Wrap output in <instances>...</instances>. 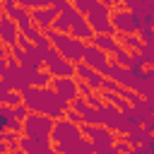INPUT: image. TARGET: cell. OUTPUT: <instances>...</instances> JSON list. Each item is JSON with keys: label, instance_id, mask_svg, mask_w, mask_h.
Wrapping results in <instances>:
<instances>
[{"label": "cell", "instance_id": "1", "mask_svg": "<svg viewBox=\"0 0 154 154\" xmlns=\"http://www.w3.org/2000/svg\"><path fill=\"white\" fill-rule=\"evenodd\" d=\"M22 101L26 103L29 111L48 113V116H53V118L65 116V111L70 108V101L63 99L51 84H46V87H26V89L22 91Z\"/></svg>", "mask_w": 154, "mask_h": 154}, {"label": "cell", "instance_id": "2", "mask_svg": "<svg viewBox=\"0 0 154 154\" xmlns=\"http://www.w3.org/2000/svg\"><path fill=\"white\" fill-rule=\"evenodd\" d=\"M46 36L51 38V46L58 48L63 53V58L72 60V63H79L82 55H84V48H87V41L72 36V34H63V31H55L53 26L46 29Z\"/></svg>", "mask_w": 154, "mask_h": 154}, {"label": "cell", "instance_id": "3", "mask_svg": "<svg viewBox=\"0 0 154 154\" xmlns=\"http://www.w3.org/2000/svg\"><path fill=\"white\" fill-rule=\"evenodd\" d=\"M53 123H55L53 116L29 111V116L22 120V135H26V137H36V140H51Z\"/></svg>", "mask_w": 154, "mask_h": 154}, {"label": "cell", "instance_id": "4", "mask_svg": "<svg viewBox=\"0 0 154 154\" xmlns=\"http://www.w3.org/2000/svg\"><path fill=\"white\" fill-rule=\"evenodd\" d=\"M79 130L84 137L91 140L94 152H113V130H108L106 125H91V123H79Z\"/></svg>", "mask_w": 154, "mask_h": 154}, {"label": "cell", "instance_id": "5", "mask_svg": "<svg viewBox=\"0 0 154 154\" xmlns=\"http://www.w3.org/2000/svg\"><path fill=\"white\" fill-rule=\"evenodd\" d=\"M43 67L53 75V77H75V63L63 58V53L58 48H48L43 55Z\"/></svg>", "mask_w": 154, "mask_h": 154}, {"label": "cell", "instance_id": "6", "mask_svg": "<svg viewBox=\"0 0 154 154\" xmlns=\"http://www.w3.org/2000/svg\"><path fill=\"white\" fill-rule=\"evenodd\" d=\"M111 5H103V2H96L89 12H87V22L89 26L94 29V34H116L113 29V22H111Z\"/></svg>", "mask_w": 154, "mask_h": 154}, {"label": "cell", "instance_id": "7", "mask_svg": "<svg viewBox=\"0 0 154 154\" xmlns=\"http://www.w3.org/2000/svg\"><path fill=\"white\" fill-rule=\"evenodd\" d=\"M111 22H113L116 34H137V29L142 26L140 24V14L128 10V7L111 10Z\"/></svg>", "mask_w": 154, "mask_h": 154}, {"label": "cell", "instance_id": "8", "mask_svg": "<svg viewBox=\"0 0 154 154\" xmlns=\"http://www.w3.org/2000/svg\"><path fill=\"white\" fill-rule=\"evenodd\" d=\"M79 135H82L79 123H72V120H67L65 116L55 118L53 130H51V140H53V142H65V140H72V137H79Z\"/></svg>", "mask_w": 154, "mask_h": 154}, {"label": "cell", "instance_id": "9", "mask_svg": "<svg viewBox=\"0 0 154 154\" xmlns=\"http://www.w3.org/2000/svg\"><path fill=\"white\" fill-rule=\"evenodd\" d=\"M82 60H84L89 67H94L96 72H101V75H106V72H108V65H111L108 53H106V51H101V48H96L94 43H87Z\"/></svg>", "mask_w": 154, "mask_h": 154}, {"label": "cell", "instance_id": "10", "mask_svg": "<svg viewBox=\"0 0 154 154\" xmlns=\"http://www.w3.org/2000/svg\"><path fill=\"white\" fill-rule=\"evenodd\" d=\"M55 149L63 152V154H91L94 144H91L89 137L79 135V137H72V140H65V142H55Z\"/></svg>", "mask_w": 154, "mask_h": 154}, {"label": "cell", "instance_id": "11", "mask_svg": "<svg viewBox=\"0 0 154 154\" xmlns=\"http://www.w3.org/2000/svg\"><path fill=\"white\" fill-rule=\"evenodd\" d=\"M101 113H103L101 125H106L108 130H113V132L123 135V111H120L118 106H113V103H106V101H103Z\"/></svg>", "mask_w": 154, "mask_h": 154}, {"label": "cell", "instance_id": "12", "mask_svg": "<svg viewBox=\"0 0 154 154\" xmlns=\"http://www.w3.org/2000/svg\"><path fill=\"white\" fill-rule=\"evenodd\" d=\"M17 36H19V26H17V22H14L10 14L0 12V41H2L7 48H12V46L17 43Z\"/></svg>", "mask_w": 154, "mask_h": 154}, {"label": "cell", "instance_id": "13", "mask_svg": "<svg viewBox=\"0 0 154 154\" xmlns=\"http://www.w3.org/2000/svg\"><path fill=\"white\" fill-rule=\"evenodd\" d=\"M55 17H58V10H55L53 5H46V7H34V10H31V22H34L41 31L51 29Z\"/></svg>", "mask_w": 154, "mask_h": 154}, {"label": "cell", "instance_id": "14", "mask_svg": "<svg viewBox=\"0 0 154 154\" xmlns=\"http://www.w3.org/2000/svg\"><path fill=\"white\" fill-rule=\"evenodd\" d=\"M51 87H53L63 99H67V101H72V99L79 94L75 77H53V79H51Z\"/></svg>", "mask_w": 154, "mask_h": 154}, {"label": "cell", "instance_id": "15", "mask_svg": "<svg viewBox=\"0 0 154 154\" xmlns=\"http://www.w3.org/2000/svg\"><path fill=\"white\" fill-rule=\"evenodd\" d=\"M19 149L22 152H29V154H51L53 152V144L51 140H36V137H19Z\"/></svg>", "mask_w": 154, "mask_h": 154}, {"label": "cell", "instance_id": "16", "mask_svg": "<svg viewBox=\"0 0 154 154\" xmlns=\"http://www.w3.org/2000/svg\"><path fill=\"white\" fill-rule=\"evenodd\" d=\"M2 130H14V132H22V120L14 118L12 113V106L10 103H0V132Z\"/></svg>", "mask_w": 154, "mask_h": 154}, {"label": "cell", "instance_id": "17", "mask_svg": "<svg viewBox=\"0 0 154 154\" xmlns=\"http://www.w3.org/2000/svg\"><path fill=\"white\" fill-rule=\"evenodd\" d=\"M89 43H94L96 48L106 51L108 55H113V53L118 51V46H120V41L116 38V34H94V36L89 38Z\"/></svg>", "mask_w": 154, "mask_h": 154}, {"label": "cell", "instance_id": "18", "mask_svg": "<svg viewBox=\"0 0 154 154\" xmlns=\"http://www.w3.org/2000/svg\"><path fill=\"white\" fill-rule=\"evenodd\" d=\"M14 22H17V26H19V31H26L34 22H31V10L29 7H24V5H17L14 10H12V14H10Z\"/></svg>", "mask_w": 154, "mask_h": 154}, {"label": "cell", "instance_id": "19", "mask_svg": "<svg viewBox=\"0 0 154 154\" xmlns=\"http://www.w3.org/2000/svg\"><path fill=\"white\" fill-rule=\"evenodd\" d=\"M137 94H140V96H152V94H154V67H144V70H142Z\"/></svg>", "mask_w": 154, "mask_h": 154}, {"label": "cell", "instance_id": "20", "mask_svg": "<svg viewBox=\"0 0 154 154\" xmlns=\"http://www.w3.org/2000/svg\"><path fill=\"white\" fill-rule=\"evenodd\" d=\"M149 135H152V132H149V130H147L144 125H137V128H132L130 132H125L123 137H125V140H128V142H130V144L135 147V144H142V142H144V140H147Z\"/></svg>", "mask_w": 154, "mask_h": 154}, {"label": "cell", "instance_id": "21", "mask_svg": "<svg viewBox=\"0 0 154 154\" xmlns=\"http://www.w3.org/2000/svg\"><path fill=\"white\" fill-rule=\"evenodd\" d=\"M101 120H103V113H101V106L96 108V106H87L84 111H82V123H91V125H101Z\"/></svg>", "mask_w": 154, "mask_h": 154}, {"label": "cell", "instance_id": "22", "mask_svg": "<svg viewBox=\"0 0 154 154\" xmlns=\"http://www.w3.org/2000/svg\"><path fill=\"white\" fill-rule=\"evenodd\" d=\"M118 41H120V46H125L128 51H140V46H142V38L137 36V34H120L118 36Z\"/></svg>", "mask_w": 154, "mask_h": 154}, {"label": "cell", "instance_id": "23", "mask_svg": "<svg viewBox=\"0 0 154 154\" xmlns=\"http://www.w3.org/2000/svg\"><path fill=\"white\" fill-rule=\"evenodd\" d=\"M53 29L63 31V34H70V14L67 12H58V17L53 19Z\"/></svg>", "mask_w": 154, "mask_h": 154}, {"label": "cell", "instance_id": "24", "mask_svg": "<svg viewBox=\"0 0 154 154\" xmlns=\"http://www.w3.org/2000/svg\"><path fill=\"white\" fill-rule=\"evenodd\" d=\"M144 60V67H154V43H142L137 51Z\"/></svg>", "mask_w": 154, "mask_h": 154}, {"label": "cell", "instance_id": "25", "mask_svg": "<svg viewBox=\"0 0 154 154\" xmlns=\"http://www.w3.org/2000/svg\"><path fill=\"white\" fill-rule=\"evenodd\" d=\"M137 36L142 38V43H154V26H140Z\"/></svg>", "mask_w": 154, "mask_h": 154}, {"label": "cell", "instance_id": "26", "mask_svg": "<svg viewBox=\"0 0 154 154\" xmlns=\"http://www.w3.org/2000/svg\"><path fill=\"white\" fill-rule=\"evenodd\" d=\"M70 2H72V5H75V7H77L82 14H87V12H89V10H91V7H94L99 0H70Z\"/></svg>", "mask_w": 154, "mask_h": 154}, {"label": "cell", "instance_id": "27", "mask_svg": "<svg viewBox=\"0 0 154 154\" xmlns=\"http://www.w3.org/2000/svg\"><path fill=\"white\" fill-rule=\"evenodd\" d=\"M12 113H14V118H17V120H24V118L29 116V108H26V103L22 101V103L12 106Z\"/></svg>", "mask_w": 154, "mask_h": 154}, {"label": "cell", "instance_id": "28", "mask_svg": "<svg viewBox=\"0 0 154 154\" xmlns=\"http://www.w3.org/2000/svg\"><path fill=\"white\" fill-rule=\"evenodd\" d=\"M5 103H10V106H17V103H22V91H14V89H10V91H7V96H5Z\"/></svg>", "mask_w": 154, "mask_h": 154}, {"label": "cell", "instance_id": "29", "mask_svg": "<svg viewBox=\"0 0 154 154\" xmlns=\"http://www.w3.org/2000/svg\"><path fill=\"white\" fill-rule=\"evenodd\" d=\"M123 137V135H120ZM113 152H132V144L123 137V140H118V142H113Z\"/></svg>", "mask_w": 154, "mask_h": 154}, {"label": "cell", "instance_id": "30", "mask_svg": "<svg viewBox=\"0 0 154 154\" xmlns=\"http://www.w3.org/2000/svg\"><path fill=\"white\" fill-rule=\"evenodd\" d=\"M77 89H79V94H82V96H89V94L94 91V87H91L87 79H77Z\"/></svg>", "mask_w": 154, "mask_h": 154}, {"label": "cell", "instance_id": "31", "mask_svg": "<svg viewBox=\"0 0 154 154\" xmlns=\"http://www.w3.org/2000/svg\"><path fill=\"white\" fill-rule=\"evenodd\" d=\"M87 103H89V106H96V108H99V106H103V99H101V94H99V91L94 89V91H91V94L87 96Z\"/></svg>", "mask_w": 154, "mask_h": 154}, {"label": "cell", "instance_id": "32", "mask_svg": "<svg viewBox=\"0 0 154 154\" xmlns=\"http://www.w3.org/2000/svg\"><path fill=\"white\" fill-rule=\"evenodd\" d=\"M17 7V0H0V10L5 14H12V10Z\"/></svg>", "mask_w": 154, "mask_h": 154}, {"label": "cell", "instance_id": "33", "mask_svg": "<svg viewBox=\"0 0 154 154\" xmlns=\"http://www.w3.org/2000/svg\"><path fill=\"white\" fill-rule=\"evenodd\" d=\"M65 118H67V120H72V123H82V116H79L77 111H72V108H67V111H65Z\"/></svg>", "mask_w": 154, "mask_h": 154}, {"label": "cell", "instance_id": "34", "mask_svg": "<svg viewBox=\"0 0 154 154\" xmlns=\"http://www.w3.org/2000/svg\"><path fill=\"white\" fill-rule=\"evenodd\" d=\"M142 125H144V128H147L149 132H154V111H152V113H149V116H147V118L142 120Z\"/></svg>", "mask_w": 154, "mask_h": 154}, {"label": "cell", "instance_id": "35", "mask_svg": "<svg viewBox=\"0 0 154 154\" xmlns=\"http://www.w3.org/2000/svg\"><path fill=\"white\" fill-rule=\"evenodd\" d=\"M7 67V48H0V75L5 72Z\"/></svg>", "mask_w": 154, "mask_h": 154}, {"label": "cell", "instance_id": "36", "mask_svg": "<svg viewBox=\"0 0 154 154\" xmlns=\"http://www.w3.org/2000/svg\"><path fill=\"white\" fill-rule=\"evenodd\" d=\"M51 5H53V7H55V10H58V12H63V10H65V7H67V5H70V0H53V2H51Z\"/></svg>", "mask_w": 154, "mask_h": 154}, {"label": "cell", "instance_id": "37", "mask_svg": "<svg viewBox=\"0 0 154 154\" xmlns=\"http://www.w3.org/2000/svg\"><path fill=\"white\" fill-rule=\"evenodd\" d=\"M7 91H10V89H7V87H5V82L0 79V103H5V96H7Z\"/></svg>", "mask_w": 154, "mask_h": 154}, {"label": "cell", "instance_id": "38", "mask_svg": "<svg viewBox=\"0 0 154 154\" xmlns=\"http://www.w3.org/2000/svg\"><path fill=\"white\" fill-rule=\"evenodd\" d=\"M5 152H7V142H5V140H0V154H5Z\"/></svg>", "mask_w": 154, "mask_h": 154}, {"label": "cell", "instance_id": "39", "mask_svg": "<svg viewBox=\"0 0 154 154\" xmlns=\"http://www.w3.org/2000/svg\"><path fill=\"white\" fill-rule=\"evenodd\" d=\"M0 12H2V10H0Z\"/></svg>", "mask_w": 154, "mask_h": 154}]
</instances>
